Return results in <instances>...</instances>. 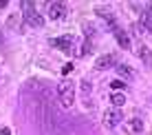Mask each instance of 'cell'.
<instances>
[{"instance_id":"obj_1","label":"cell","mask_w":152,"mask_h":135,"mask_svg":"<svg viewBox=\"0 0 152 135\" xmlns=\"http://www.w3.org/2000/svg\"><path fill=\"white\" fill-rule=\"evenodd\" d=\"M57 100L64 108H71L73 102H75V86H73L71 80H62L57 84Z\"/></svg>"},{"instance_id":"obj_2","label":"cell","mask_w":152,"mask_h":135,"mask_svg":"<svg viewBox=\"0 0 152 135\" xmlns=\"http://www.w3.org/2000/svg\"><path fill=\"white\" fill-rule=\"evenodd\" d=\"M20 7H22V15H24V22L29 24V27H35V29H40L42 24H44V18L35 11V7H33V2H20Z\"/></svg>"},{"instance_id":"obj_3","label":"cell","mask_w":152,"mask_h":135,"mask_svg":"<svg viewBox=\"0 0 152 135\" xmlns=\"http://www.w3.org/2000/svg\"><path fill=\"white\" fill-rule=\"evenodd\" d=\"M124 122V113L121 108H108V111H104V126L106 128H117L119 124Z\"/></svg>"},{"instance_id":"obj_4","label":"cell","mask_w":152,"mask_h":135,"mask_svg":"<svg viewBox=\"0 0 152 135\" xmlns=\"http://www.w3.org/2000/svg\"><path fill=\"white\" fill-rule=\"evenodd\" d=\"M134 49H137V55H139V60L143 62L145 66H150V62H152V51H150V46L145 44V42H141V40H137Z\"/></svg>"},{"instance_id":"obj_5","label":"cell","mask_w":152,"mask_h":135,"mask_svg":"<svg viewBox=\"0 0 152 135\" xmlns=\"http://www.w3.org/2000/svg\"><path fill=\"white\" fill-rule=\"evenodd\" d=\"M124 131L128 135H141L143 133V122L139 117H132V120H126L124 122Z\"/></svg>"},{"instance_id":"obj_6","label":"cell","mask_w":152,"mask_h":135,"mask_svg":"<svg viewBox=\"0 0 152 135\" xmlns=\"http://www.w3.org/2000/svg\"><path fill=\"white\" fill-rule=\"evenodd\" d=\"M119 62H117V58H115L113 53H106V55H102L97 62H95V69L97 71H106V69H113V66H117Z\"/></svg>"},{"instance_id":"obj_7","label":"cell","mask_w":152,"mask_h":135,"mask_svg":"<svg viewBox=\"0 0 152 135\" xmlns=\"http://www.w3.org/2000/svg\"><path fill=\"white\" fill-rule=\"evenodd\" d=\"M64 15H66V4L64 2H57L55 0V2L49 4V18L51 20H62Z\"/></svg>"},{"instance_id":"obj_8","label":"cell","mask_w":152,"mask_h":135,"mask_svg":"<svg viewBox=\"0 0 152 135\" xmlns=\"http://www.w3.org/2000/svg\"><path fill=\"white\" fill-rule=\"evenodd\" d=\"M95 13L99 15V18H104V20H106V22H108V27H110L113 31L117 29V27H115V18H113L110 9H108L106 4H97V7H95Z\"/></svg>"},{"instance_id":"obj_9","label":"cell","mask_w":152,"mask_h":135,"mask_svg":"<svg viewBox=\"0 0 152 135\" xmlns=\"http://www.w3.org/2000/svg\"><path fill=\"white\" fill-rule=\"evenodd\" d=\"M113 33H115V40L119 42V46H121V49H126V51H128L130 46H132V40H130V35L126 33L124 29H115Z\"/></svg>"},{"instance_id":"obj_10","label":"cell","mask_w":152,"mask_h":135,"mask_svg":"<svg viewBox=\"0 0 152 135\" xmlns=\"http://www.w3.org/2000/svg\"><path fill=\"white\" fill-rule=\"evenodd\" d=\"M73 44H75V38H73L71 33L60 35V38H55V40H53V46H57V49H71Z\"/></svg>"},{"instance_id":"obj_11","label":"cell","mask_w":152,"mask_h":135,"mask_svg":"<svg viewBox=\"0 0 152 135\" xmlns=\"http://www.w3.org/2000/svg\"><path fill=\"white\" fill-rule=\"evenodd\" d=\"M117 73L121 77H134V75H137V71H134L130 64H126V62H119V64H117Z\"/></svg>"},{"instance_id":"obj_12","label":"cell","mask_w":152,"mask_h":135,"mask_svg":"<svg viewBox=\"0 0 152 135\" xmlns=\"http://www.w3.org/2000/svg\"><path fill=\"white\" fill-rule=\"evenodd\" d=\"M110 104L115 108H121L126 104V95H121V93H113V95H110Z\"/></svg>"},{"instance_id":"obj_13","label":"cell","mask_w":152,"mask_h":135,"mask_svg":"<svg viewBox=\"0 0 152 135\" xmlns=\"http://www.w3.org/2000/svg\"><path fill=\"white\" fill-rule=\"evenodd\" d=\"M141 24L145 27V31H152V15H150V9H143V13H141Z\"/></svg>"},{"instance_id":"obj_14","label":"cell","mask_w":152,"mask_h":135,"mask_svg":"<svg viewBox=\"0 0 152 135\" xmlns=\"http://www.w3.org/2000/svg\"><path fill=\"white\" fill-rule=\"evenodd\" d=\"M110 89L113 91H126V82L124 80H113L110 82Z\"/></svg>"},{"instance_id":"obj_15","label":"cell","mask_w":152,"mask_h":135,"mask_svg":"<svg viewBox=\"0 0 152 135\" xmlns=\"http://www.w3.org/2000/svg\"><path fill=\"white\" fill-rule=\"evenodd\" d=\"M91 91H93V84L88 80H84L82 82V95H91Z\"/></svg>"},{"instance_id":"obj_16","label":"cell","mask_w":152,"mask_h":135,"mask_svg":"<svg viewBox=\"0 0 152 135\" xmlns=\"http://www.w3.org/2000/svg\"><path fill=\"white\" fill-rule=\"evenodd\" d=\"M2 7H7V0H0V9Z\"/></svg>"},{"instance_id":"obj_17","label":"cell","mask_w":152,"mask_h":135,"mask_svg":"<svg viewBox=\"0 0 152 135\" xmlns=\"http://www.w3.org/2000/svg\"><path fill=\"white\" fill-rule=\"evenodd\" d=\"M0 135H9V128H2V133H0Z\"/></svg>"}]
</instances>
